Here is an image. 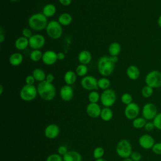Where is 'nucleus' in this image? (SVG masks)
Here are the masks:
<instances>
[{
  "instance_id": "obj_1",
  "label": "nucleus",
  "mask_w": 161,
  "mask_h": 161,
  "mask_svg": "<svg viewBox=\"0 0 161 161\" xmlns=\"http://www.w3.org/2000/svg\"><path fill=\"white\" fill-rule=\"evenodd\" d=\"M36 88L38 94L45 101H52L55 97L56 89L52 83L44 80L39 82Z\"/></svg>"
},
{
  "instance_id": "obj_2",
  "label": "nucleus",
  "mask_w": 161,
  "mask_h": 161,
  "mask_svg": "<svg viewBox=\"0 0 161 161\" xmlns=\"http://www.w3.org/2000/svg\"><path fill=\"white\" fill-rule=\"evenodd\" d=\"M115 63L112 60L111 56H103L97 62V70L103 76H109L114 71Z\"/></svg>"
},
{
  "instance_id": "obj_3",
  "label": "nucleus",
  "mask_w": 161,
  "mask_h": 161,
  "mask_svg": "<svg viewBox=\"0 0 161 161\" xmlns=\"http://www.w3.org/2000/svg\"><path fill=\"white\" fill-rule=\"evenodd\" d=\"M30 28L35 31H41L46 28L48 21L46 17L42 13H37L32 14L28 21Z\"/></svg>"
},
{
  "instance_id": "obj_4",
  "label": "nucleus",
  "mask_w": 161,
  "mask_h": 161,
  "mask_svg": "<svg viewBox=\"0 0 161 161\" xmlns=\"http://www.w3.org/2000/svg\"><path fill=\"white\" fill-rule=\"evenodd\" d=\"M116 152L121 158H126L130 157L132 153L131 143L126 139L119 140L116 146Z\"/></svg>"
},
{
  "instance_id": "obj_5",
  "label": "nucleus",
  "mask_w": 161,
  "mask_h": 161,
  "mask_svg": "<svg viewBox=\"0 0 161 161\" xmlns=\"http://www.w3.org/2000/svg\"><path fill=\"white\" fill-rule=\"evenodd\" d=\"M46 31L48 36L52 39L60 38L63 33L62 25L58 21L55 20H52L48 23Z\"/></svg>"
},
{
  "instance_id": "obj_6",
  "label": "nucleus",
  "mask_w": 161,
  "mask_h": 161,
  "mask_svg": "<svg viewBox=\"0 0 161 161\" xmlns=\"http://www.w3.org/2000/svg\"><path fill=\"white\" fill-rule=\"evenodd\" d=\"M37 94V88L34 85L25 84L22 87L19 92L20 98L26 102L35 99Z\"/></svg>"
},
{
  "instance_id": "obj_7",
  "label": "nucleus",
  "mask_w": 161,
  "mask_h": 161,
  "mask_svg": "<svg viewBox=\"0 0 161 161\" xmlns=\"http://www.w3.org/2000/svg\"><path fill=\"white\" fill-rule=\"evenodd\" d=\"M146 85L152 88H157L161 87V72L153 70L147 73L145 78Z\"/></svg>"
},
{
  "instance_id": "obj_8",
  "label": "nucleus",
  "mask_w": 161,
  "mask_h": 161,
  "mask_svg": "<svg viewBox=\"0 0 161 161\" xmlns=\"http://www.w3.org/2000/svg\"><path fill=\"white\" fill-rule=\"evenodd\" d=\"M116 100V93L113 90L111 89L104 90L100 96L101 103L104 107H111L115 103Z\"/></svg>"
},
{
  "instance_id": "obj_9",
  "label": "nucleus",
  "mask_w": 161,
  "mask_h": 161,
  "mask_svg": "<svg viewBox=\"0 0 161 161\" xmlns=\"http://www.w3.org/2000/svg\"><path fill=\"white\" fill-rule=\"evenodd\" d=\"M142 117H143L146 120L153 119V118L158 114L157 108L153 103H146L142 108Z\"/></svg>"
},
{
  "instance_id": "obj_10",
  "label": "nucleus",
  "mask_w": 161,
  "mask_h": 161,
  "mask_svg": "<svg viewBox=\"0 0 161 161\" xmlns=\"http://www.w3.org/2000/svg\"><path fill=\"white\" fill-rule=\"evenodd\" d=\"M80 85L83 89L87 91H93L98 89L97 80L92 75H86L80 80Z\"/></svg>"
},
{
  "instance_id": "obj_11",
  "label": "nucleus",
  "mask_w": 161,
  "mask_h": 161,
  "mask_svg": "<svg viewBox=\"0 0 161 161\" xmlns=\"http://www.w3.org/2000/svg\"><path fill=\"white\" fill-rule=\"evenodd\" d=\"M125 117L128 119L133 120L136 118L138 117L140 114V108L139 106L132 102L131 103L126 106L124 111Z\"/></svg>"
},
{
  "instance_id": "obj_12",
  "label": "nucleus",
  "mask_w": 161,
  "mask_h": 161,
  "mask_svg": "<svg viewBox=\"0 0 161 161\" xmlns=\"http://www.w3.org/2000/svg\"><path fill=\"white\" fill-rule=\"evenodd\" d=\"M28 40L29 46L33 50H40L45 43V37L40 34L33 35Z\"/></svg>"
},
{
  "instance_id": "obj_13",
  "label": "nucleus",
  "mask_w": 161,
  "mask_h": 161,
  "mask_svg": "<svg viewBox=\"0 0 161 161\" xmlns=\"http://www.w3.org/2000/svg\"><path fill=\"white\" fill-rule=\"evenodd\" d=\"M138 143L142 148L148 150L150 148L152 149L155 143L152 136L148 134H143L139 137Z\"/></svg>"
},
{
  "instance_id": "obj_14",
  "label": "nucleus",
  "mask_w": 161,
  "mask_h": 161,
  "mask_svg": "<svg viewBox=\"0 0 161 161\" xmlns=\"http://www.w3.org/2000/svg\"><path fill=\"white\" fill-rule=\"evenodd\" d=\"M60 133V128L56 124H50L46 126L44 130L45 137L48 139H54L57 138Z\"/></svg>"
},
{
  "instance_id": "obj_15",
  "label": "nucleus",
  "mask_w": 161,
  "mask_h": 161,
  "mask_svg": "<svg viewBox=\"0 0 161 161\" xmlns=\"http://www.w3.org/2000/svg\"><path fill=\"white\" fill-rule=\"evenodd\" d=\"M60 96L64 101H70L74 97V90L69 85H64L60 89Z\"/></svg>"
},
{
  "instance_id": "obj_16",
  "label": "nucleus",
  "mask_w": 161,
  "mask_h": 161,
  "mask_svg": "<svg viewBox=\"0 0 161 161\" xmlns=\"http://www.w3.org/2000/svg\"><path fill=\"white\" fill-rule=\"evenodd\" d=\"M57 53L53 50H47L42 55V62L47 65L54 64L57 60Z\"/></svg>"
},
{
  "instance_id": "obj_17",
  "label": "nucleus",
  "mask_w": 161,
  "mask_h": 161,
  "mask_svg": "<svg viewBox=\"0 0 161 161\" xmlns=\"http://www.w3.org/2000/svg\"><path fill=\"white\" fill-rule=\"evenodd\" d=\"M101 109L97 103H89L86 107V113L87 115L92 118H96L100 116Z\"/></svg>"
},
{
  "instance_id": "obj_18",
  "label": "nucleus",
  "mask_w": 161,
  "mask_h": 161,
  "mask_svg": "<svg viewBox=\"0 0 161 161\" xmlns=\"http://www.w3.org/2000/svg\"><path fill=\"white\" fill-rule=\"evenodd\" d=\"M63 161H82V156L75 150H69L63 157Z\"/></svg>"
},
{
  "instance_id": "obj_19",
  "label": "nucleus",
  "mask_w": 161,
  "mask_h": 161,
  "mask_svg": "<svg viewBox=\"0 0 161 161\" xmlns=\"http://www.w3.org/2000/svg\"><path fill=\"white\" fill-rule=\"evenodd\" d=\"M140 72L139 68L134 65H130L126 69V75L132 80H135L140 77Z\"/></svg>"
},
{
  "instance_id": "obj_20",
  "label": "nucleus",
  "mask_w": 161,
  "mask_h": 161,
  "mask_svg": "<svg viewBox=\"0 0 161 161\" xmlns=\"http://www.w3.org/2000/svg\"><path fill=\"white\" fill-rule=\"evenodd\" d=\"M92 55L88 50H82L78 55V60L81 64L87 65L91 61Z\"/></svg>"
},
{
  "instance_id": "obj_21",
  "label": "nucleus",
  "mask_w": 161,
  "mask_h": 161,
  "mask_svg": "<svg viewBox=\"0 0 161 161\" xmlns=\"http://www.w3.org/2000/svg\"><path fill=\"white\" fill-rule=\"evenodd\" d=\"M29 45V40L24 36L18 37L14 43L15 48L19 50H23L26 49Z\"/></svg>"
},
{
  "instance_id": "obj_22",
  "label": "nucleus",
  "mask_w": 161,
  "mask_h": 161,
  "mask_svg": "<svg viewBox=\"0 0 161 161\" xmlns=\"http://www.w3.org/2000/svg\"><path fill=\"white\" fill-rule=\"evenodd\" d=\"M23 60V57L20 53H12L9 58V62L13 66H18L19 65Z\"/></svg>"
},
{
  "instance_id": "obj_23",
  "label": "nucleus",
  "mask_w": 161,
  "mask_h": 161,
  "mask_svg": "<svg viewBox=\"0 0 161 161\" xmlns=\"http://www.w3.org/2000/svg\"><path fill=\"white\" fill-rule=\"evenodd\" d=\"M64 79L65 82L69 86H71L75 83L77 79V74L75 72L72 70L67 71L64 77Z\"/></svg>"
},
{
  "instance_id": "obj_24",
  "label": "nucleus",
  "mask_w": 161,
  "mask_h": 161,
  "mask_svg": "<svg viewBox=\"0 0 161 161\" xmlns=\"http://www.w3.org/2000/svg\"><path fill=\"white\" fill-rule=\"evenodd\" d=\"M121 50V47L118 42H113L108 48V52L111 56H118Z\"/></svg>"
},
{
  "instance_id": "obj_25",
  "label": "nucleus",
  "mask_w": 161,
  "mask_h": 161,
  "mask_svg": "<svg viewBox=\"0 0 161 161\" xmlns=\"http://www.w3.org/2000/svg\"><path fill=\"white\" fill-rule=\"evenodd\" d=\"M113 116V111L110 108L104 107L101 109L100 117L104 121H110Z\"/></svg>"
},
{
  "instance_id": "obj_26",
  "label": "nucleus",
  "mask_w": 161,
  "mask_h": 161,
  "mask_svg": "<svg viewBox=\"0 0 161 161\" xmlns=\"http://www.w3.org/2000/svg\"><path fill=\"white\" fill-rule=\"evenodd\" d=\"M72 16L67 13H62L58 18V21L61 25H63V26L69 25L72 23Z\"/></svg>"
},
{
  "instance_id": "obj_27",
  "label": "nucleus",
  "mask_w": 161,
  "mask_h": 161,
  "mask_svg": "<svg viewBox=\"0 0 161 161\" xmlns=\"http://www.w3.org/2000/svg\"><path fill=\"white\" fill-rule=\"evenodd\" d=\"M55 13H56V7L53 4H46L42 9V13L47 18L53 16L55 14Z\"/></svg>"
},
{
  "instance_id": "obj_28",
  "label": "nucleus",
  "mask_w": 161,
  "mask_h": 161,
  "mask_svg": "<svg viewBox=\"0 0 161 161\" xmlns=\"http://www.w3.org/2000/svg\"><path fill=\"white\" fill-rule=\"evenodd\" d=\"M32 75L35 79V80L36 81H38L39 82L45 80L46 76H47L45 72L43 70L38 68H36L33 70Z\"/></svg>"
},
{
  "instance_id": "obj_29",
  "label": "nucleus",
  "mask_w": 161,
  "mask_h": 161,
  "mask_svg": "<svg viewBox=\"0 0 161 161\" xmlns=\"http://www.w3.org/2000/svg\"><path fill=\"white\" fill-rule=\"evenodd\" d=\"M146 123L147 121L143 117H137L133 120L132 125L136 129H140L144 128Z\"/></svg>"
},
{
  "instance_id": "obj_30",
  "label": "nucleus",
  "mask_w": 161,
  "mask_h": 161,
  "mask_svg": "<svg viewBox=\"0 0 161 161\" xmlns=\"http://www.w3.org/2000/svg\"><path fill=\"white\" fill-rule=\"evenodd\" d=\"M97 86L99 88H101V89H108L111 86V82L110 80L106 78V77H102L97 80Z\"/></svg>"
},
{
  "instance_id": "obj_31",
  "label": "nucleus",
  "mask_w": 161,
  "mask_h": 161,
  "mask_svg": "<svg viewBox=\"0 0 161 161\" xmlns=\"http://www.w3.org/2000/svg\"><path fill=\"white\" fill-rule=\"evenodd\" d=\"M87 70L88 69L86 65L80 64L75 69V73L80 77H84L87 73Z\"/></svg>"
},
{
  "instance_id": "obj_32",
  "label": "nucleus",
  "mask_w": 161,
  "mask_h": 161,
  "mask_svg": "<svg viewBox=\"0 0 161 161\" xmlns=\"http://www.w3.org/2000/svg\"><path fill=\"white\" fill-rule=\"evenodd\" d=\"M43 53L40 50H33L30 55V59L33 62H38L42 58Z\"/></svg>"
},
{
  "instance_id": "obj_33",
  "label": "nucleus",
  "mask_w": 161,
  "mask_h": 161,
  "mask_svg": "<svg viewBox=\"0 0 161 161\" xmlns=\"http://www.w3.org/2000/svg\"><path fill=\"white\" fill-rule=\"evenodd\" d=\"M141 93L143 97L145 98H148L151 97L153 94V88L146 85L142 87L141 90Z\"/></svg>"
},
{
  "instance_id": "obj_34",
  "label": "nucleus",
  "mask_w": 161,
  "mask_h": 161,
  "mask_svg": "<svg viewBox=\"0 0 161 161\" xmlns=\"http://www.w3.org/2000/svg\"><path fill=\"white\" fill-rule=\"evenodd\" d=\"M88 100L91 103H97L100 100V95L96 91H92L88 95Z\"/></svg>"
},
{
  "instance_id": "obj_35",
  "label": "nucleus",
  "mask_w": 161,
  "mask_h": 161,
  "mask_svg": "<svg viewBox=\"0 0 161 161\" xmlns=\"http://www.w3.org/2000/svg\"><path fill=\"white\" fill-rule=\"evenodd\" d=\"M104 155V150L101 147H97L94 149L93 157L95 159L103 158Z\"/></svg>"
},
{
  "instance_id": "obj_36",
  "label": "nucleus",
  "mask_w": 161,
  "mask_h": 161,
  "mask_svg": "<svg viewBox=\"0 0 161 161\" xmlns=\"http://www.w3.org/2000/svg\"><path fill=\"white\" fill-rule=\"evenodd\" d=\"M121 101L126 106L133 102V97L130 93L125 92L122 94L121 97Z\"/></svg>"
},
{
  "instance_id": "obj_37",
  "label": "nucleus",
  "mask_w": 161,
  "mask_h": 161,
  "mask_svg": "<svg viewBox=\"0 0 161 161\" xmlns=\"http://www.w3.org/2000/svg\"><path fill=\"white\" fill-rule=\"evenodd\" d=\"M155 128L161 130V112L158 113L153 119Z\"/></svg>"
},
{
  "instance_id": "obj_38",
  "label": "nucleus",
  "mask_w": 161,
  "mask_h": 161,
  "mask_svg": "<svg viewBox=\"0 0 161 161\" xmlns=\"http://www.w3.org/2000/svg\"><path fill=\"white\" fill-rule=\"evenodd\" d=\"M46 161H63V157L58 153H52L47 157Z\"/></svg>"
},
{
  "instance_id": "obj_39",
  "label": "nucleus",
  "mask_w": 161,
  "mask_h": 161,
  "mask_svg": "<svg viewBox=\"0 0 161 161\" xmlns=\"http://www.w3.org/2000/svg\"><path fill=\"white\" fill-rule=\"evenodd\" d=\"M152 150L156 155H161V142L155 143L152 148Z\"/></svg>"
},
{
  "instance_id": "obj_40",
  "label": "nucleus",
  "mask_w": 161,
  "mask_h": 161,
  "mask_svg": "<svg viewBox=\"0 0 161 161\" xmlns=\"http://www.w3.org/2000/svg\"><path fill=\"white\" fill-rule=\"evenodd\" d=\"M130 158L133 161H140L142 159V155L138 152H132Z\"/></svg>"
},
{
  "instance_id": "obj_41",
  "label": "nucleus",
  "mask_w": 161,
  "mask_h": 161,
  "mask_svg": "<svg viewBox=\"0 0 161 161\" xmlns=\"http://www.w3.org/2000/svg\"><path fill=\"white\" fill-rule=\"evenodd\" d=\"M22 35H23V36H24L25 38H27L28 39L33 35L31 30L28 28H25L22 30Z\"/></svg>"
},
{
  "instance_id": "obj_42",
  "label": "nucleus",
  "mask_w": 161,
  "mask_h": 161,
  "mask_svg": "<svg viewBox=\"0 0 161 161\" xmlns=\"http://www.w3.org/2000/svg\"><path fill=\"white\" fill-rule=\"evenodd\" d=\"M68 152V150L67 148V147H65V146L64 145H61V146H59L57 148V153L61 155V156H64V155H65L67 153V152Z\"/></svg>"
},
{
  "instance_id": "obj_43",
  "label": "nucleus",
  "mask_w": 161,
  "mask_h": 161,
  "mask_svg": "<svg viewBox=\"0 0 161 161\" xmlns=\"http://www.w3.org/2000/svg\"><path fill=\"white\" fill-rule=\"evenodd\" d=\"M35 79L33 76V75H29L26 77L25 78V82L26 84H29V85H33L35 82Z\"/></svg>"
},
{
  "instance_id": "obj_44",
  "label": "nucleus",
  "mask_w": 161,
  "mask_h": 161,
  "mask_svg": "<svg viewBox=\"0 0 161 161\" xmlns=\"http://www.w3.org/2000/svg\"><path fill=\"white\" fill-rule=\"evenodd\" d=\"M144 128L147 131H150L153 130L155 128V126H154V124H153V121L147 122L145 126H144Z\"/></svg>"
},
{
  "instance_id": "obj_45",
  "label": "nucleus",
  "mask_w": 161,
  "mask_h": 161,
  "mask_svg": "<svg viewBox=\"0 0 161 161\" xmlns=\"http://www.w3.org/2000/svg\"><path fill=\"white\" fill-rule=\"evenodd\" d=\"M54 79H55V77L54 75L52 74H48L46 76V79H45V80L48 82H50V83H52V82L54 80Z\"/></svg>"
},
{
  "instance_id": "obj_46",
  "label": "nucleus",
  "mask_w": 161,
  "mask_h": 161,
  "mask_svg": "<svg viewBox=\"0 0 161 161\" xmlns=\"http://www.w3.org/2000/svg\"><path fill=\"white\" fill-rule=\"evenodd\" d=\"M58 1L63 6H69L72 0H58Z\"/></svg>"
},
{
  "instance_id": "obj_47",
  "label": "nucleus",
  "mask_w": 161,
  "mask_h": 161,
  "mask_svg": "<svg viewBox=\"0 0 161 161\" xmlns=\"http://www.w3.org/2000/svg\"><path fill=\"white\" fill-rule=\"evenodd\" d=\"M57 60H64L65 57V53L63 52H58V53H57Z\"/></svg>"
},
{
  "instance_id": "obj_48",
  "label": "nucleus",
  "mask_w": 161,
  "mask_h": 161,
  "mask_svg": "<svg viewBox=\"0 0 161 161\" xmlns=\"http://www.w3.org/2000/svg\"><path fill=\"white\" fill-rule=\"evenodd\" d=\"M5 40V36L3 34V28L2 27L1 28V31H0V42L1 43H3V41Z\"/></svg>"
},
{
  "instance_id": "obj_49",
  "label": "nucleus",
  "mask_w": 161,
  "mask_h": 161,
  "mask_svg": "<svg viewBox=\"0 0 161 161\" xmlns=\"http://www.w3.org/2000/svg\"><path fill=\"white\" fill-rule=\"evenodd\" d=\"M157 24L161 28V14L158 16V18L157 19Z\"/></svg>"
},
{
  "instance_id": "obj_50",
  "label": "nucleus",
  "mask_w": 161,
  "mask_h": 161,
  "mask_svg": "<svg viewBox=\"0 0 161 161\" xmlns=\"http://www.w3.org/2000/svg\"><path fill=\"white\" fill-rule=\"evenodd\" d=\"M3 92V85L1 84L0 85V94L1 95Z\"/></svg>"
},
{
  "instance_id": "obj_51",
  "label": "nucleus",
  "mask_w": 161,
  "mask_h": 161,
  "mask_svg": "<svg viewBox=\"0 0 161 161\" xmlns=\"http://www.w3.org/2000/svg\"><path fill=\"white\" fill-rule=\"evenodd\" d=\"M123 161H133L130 157L129 158H123Z\"/></svg>"
},
{
  "instance_id": "obj_52",
  "label": "nucleus",
  "mask_w": 161,
  "mask_h": 161,
  "mask_svg": "<svg viewBox=\"0 0 161 161\" xmlns=\"http://www.w3.org/2000/svg\"><path fill=\"white\" fill-rule=\"evenodd\" d=\"M95 161H107L106 160H105L103 158H98V159H96Z\"/></svg>"
},
{
  "instance_id": "obj_53",
  "label": "nucleus",
  "mask_w": 161,
  "mask_h": 161,
  "mask_svg": "<svg viewBox=\"0 0 161 161\" xmlns=\"http://www.w3.org/2000/svg\"><path fill=\"white\" fill-rule=\"evenodd\" d=\"M10 1H13V2H16V1H18V0H10Z\"/></svg>"
}]
</instances>
